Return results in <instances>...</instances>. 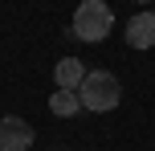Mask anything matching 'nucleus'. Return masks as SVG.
<instances>
[{
  "label": "nucleus",
  "mask_w": 155,
  "mask_h": 151,
  "mask_svg": "<svg viewBox=\"0 0 155 151\" xmlns=\"http://www.w3.org/2000/svg\"><path fill=\"white\" fill-rule=\"evenodd\" d=\"M78 98H82V110H94V114H106L118 106L123 98V86L110 70H86L82 86H78Z\"/></svg>",
  "instance_id": "1"
},
{
  "label": "nucleus",
  "mask_w": 155,
  "mask_h": 151,
  "mask_svg": "<svg viewBox=\"0 0 155 151\" xmlns=\"http://www.w3.org/2000/svg\"><path fill=\"white\" fill-rule=\"evenodd\" d=\"M110 29H114V12H110L106 0H82L74 12V25L70 33L78 41H86V45H98V41L110 37Z\"/></svg>",
  "instance_id": "2"
},
{
  "label": "nucleus",
  "mask_w": 155,
  "mask_h": 151,
  "mask_svg": "<svg viewBox=\"0 0 155 151\" xmlns=\"http://www.w3.org/2000/svg\"><path fill=\"white\" fill-rule=\"evenodd\" d=\"M33 143H37V131L21 114H4L0 119V151H29Z\"/></svg>",
  "instance_id": "3"
},
{
  "label": "nucleus",
  "mask_w": 155,
  "mask_h": 151,
  "mask_svg": "<svg viewBox=\"0 0 155 151\" xmlns=\"http://www.w3.org/2000/svg\"><path fill=\"white\" fill-rule=\"evenodd\" d=\"M127 45L131 49H155V12H135L127 21Z\"/></svg>",
  "instance_id": "4"
},
{
  "label": "nucleus",
  "mask_w": 155,
  "mask_h": 151,
  "mask_svg": "<svg viewBox=\"0 0 155 151\" xmlns=\"http://www.w3.org/2000/svg\"><path fill=\"white\" fill-rule=\"evenodd\" d=\"M82 78H86V65L78 61V57H61V61L53 65L57 90H78V86H82Z\"/></svg>",
  "instance_id": "5"
},
{
  "label": "nucleus",
  "mask_w": 155,
  "mask_h": 151,
  "mask_svg": "<svg viewBox=\"0 0 155 151\" xmlns=\"http://www.w3.org/2000/svg\"><path fill=\"white\" fill-rule=\"evenodd\" d=\"M49 110H53L57 119H74V114L82 110L78 90H53V94H49Z\"/></svg>",
  "instance_id": "6"
},
{
  "label": "nucleus",
  "mask_w": 155,
  "mask_h": 151,
  "mask_svg": "<svg viewBox=\"0 0 155 151\" xmlns=\"http://www.w3.org/2000/svg\"><path fill=\"white\" fill-rule=\"evenodd\" d=\"M135 4H155V0H135Z\"/></svg>",
  "instance_id": "7"
}]
</instances>
